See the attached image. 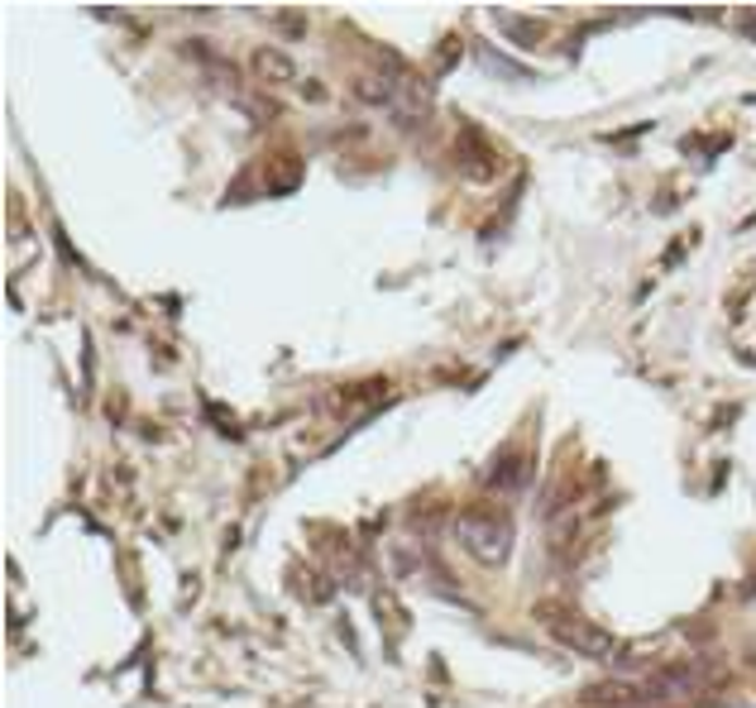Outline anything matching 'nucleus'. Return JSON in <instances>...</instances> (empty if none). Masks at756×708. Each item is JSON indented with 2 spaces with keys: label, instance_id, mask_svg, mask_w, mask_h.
Listing matches in <instances>:
<instances>
[{
  "label": "nucleus",
  "instance_id": "7ed1b4c3",
  "mask_svg": "<svg viewBox=\"0 0 756 708\" xmlns=\"http://www.w3.org/2000/svg\"><path fill=\"white\" fill-rule=\"evenodd\" d=\"M249 67H255V77L269 82V87H287V82H297V63L283 53V48H273V44L255 48V53H249Z\"/></svg>",
  "mask_w": 756,
  "mask_h": 708
},
{
  "label": "nucleus",
  "instance_id": "423d86ee",
  "mask_svg": "<svg viewBox=\"0 0 756 708\" xmlns=\"http://www.w3.org/2000/svg\"><path fill=\"white\" fill-rule=\"evenodd\" d=\"M522 479H526V464L518 460V455H512V464H503V470L494 474V484L503 488V484H522Z\"/></svg>",
  "mask_w": 756,
  "mask_h": 708
},
{
  "label": "nucleus",
  "instance_id": "0eeeda50",
  "mask_svg": "<svg viewBox=\"0 0 756 708\" xmlns=\"http://www.w3.org/2000/svg\"><path fill=\"white\" fill-rule=\"evenodd\" d=\"M273 20H278V29H287V34H297V39H302V34H307V20L297 15V10H283V15H273Z\"/></svg>",
  "mask_w": 756,
  "mask_h": 708
},
{
  "label": "nucleus",
  "instance_id": "f03ea898",
  "mask_svg": "<svg viewBox=\"0 0 756 708\" xmlns=\"http://www.w3.org/2000/svg\"><path fill=\"white\" fill-rule=\"evenodd\" d=\"M546 632L566 646V651L584 656V661H618V656H622V646H618L614 632H604L590 618H550L546 613Z\"/></svg>",
  "mask_w": 756,
  "mask_h": 708
},
{
  "label": "nucleus",
  "instance_id": "39448f33",
  "mask_svg": "<svg viewBox=\"0 0 756 708\" xmlns=\"http://www.w3.org/2000/svg\"><path fill=\"white\" fill-rule=\"evenodd\" d=\"M355 96H359L364 105H388V111H393L398 77H393V72H364V77H355Z\"/></svg>",
  "mask_w": 756,
  "mask_h": 708
},
{
  "label": "nucleus",
  "instance_id": "20e7f679",
  "mask_svg": "<svg viewBox=\"0 0 756 708\" xmlns=\"http://www.w3.org/2000/svg\"><path fill=\"white\" fill-rule=\"evenodd\" d=\"M584 704L590 708H642V704H652V694H646V685H594V690H584Z\"/></svg>",
  "mask_w": 756,
  "mask_h": 708
},
{
  "label": "nucleus",
  "instance_id": "f257e3e1",
  "mask_svg": "<svg viewBox=\"0 0 756 708\" xmlns=\"http://www.w3.org/2000/svg\"><path fill=\"white\" fill-rule=\"evenodd\" d=\"M455 536H460V546L488 570L508 566V556H512V526L488 518V512H464V518L455 522Z\"/></svg>",
  "mask_w": 756,
  "mask_h": 708
}]
</instances>
